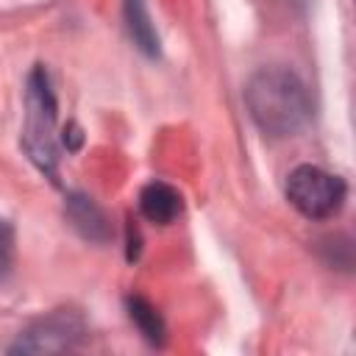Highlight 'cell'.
<instances>
[{"label": "cell", "mask_w": 356, "mask_h": 356, "mask_svg": "<svg viewBox=\"0 0 356 356\" xmlns=\"http://www.w3.org/2000/svg\"><path fill=\"white\" fill-rule=\"evenodd\" d=\"M345 195H348L345 181L314 164H300L286 178V200L309 220L334 217L342 209Z\"/></svg>", "instance_id": "3"}, {"label": "cell", "mask_w": 356, "mask_h": 356, "mask_svg": "<svg viewBox=\"0 0 356 356\" xmlns=\"http://www.w3.org/2000/svg\"><path fill=\"white\" fill-rule=\"evenodd\" d=\"M128 317L134 320V325L139 328V334H142L147 342H153V345H161V342H164V337H167L164 320H161L159 309H156L147 298L131 295V298H128Z\"/></svg>", "instance_id": "8"}, {"label": "cell", "mask_w": 356, "mask_h": 356, "mask_svg": "<svg viewBox=\"0 0 356 356\" xmlns=\"http://www.w3.org/2000/svg\"><path fill=\"white\" fill-rule=\"evenodd\" d=\"M14 250H17L14 225L0 217V281L6 275H11V270H14Z\"/></svg>", "instance_id": "9"}, {"label": "cell", "mask_w": 356, "mask_h": 356, "mask_svg": "<svg viewBox=\"0 0 356 356\" xmlns=\"http://www.w3.org/2000/svg\"><path fill=\"white\" fill-rule=\"evenodd\" d=\"M83 337V317L72 309H56L31 323L11 345V353H61L72 350Z\"/></svg>", "instance_id": "4"}, {"label": "cell", "mask_w": 356, "mask_h": 356, "mask_svg": "<svg viewBox=\"0 0 356 356\" xmlns=\"http://www.w3.org/2000/svg\"><path fill=\"white\" fill-rule=\"evenodd\" d=\"M245 103L259 131L275 139L298 134L312 117L306 83L284 67L259 70L245 86Z\"/></svg>", "instance_id": "1"}, {"label": "cell", "mask_w": 356, "mask_h": 356, "mask_svg": "<svg viewBox=\"0 0 356 356\" xmlns=\"http://www.w3.org/2000/svg\"><path fill=\"white\" fill-rule=\"evenodd\" d=\"M184 209V200H181V192L164 181H150L142 186L139 192V211L150 220V222H159V225H167L172 222Z\"/></svg>", "instance_id": "5"}, {"label": "cell", "mask_w": 356, "mask_h": 356, "mask_svg": "<svg viewBox=\"0 0 356 356\" xmlns=\"http://www.w3.org/2000/svg\"><path fill=\"white\" fill-rule=\"evenodd\" d=\"M22 147L31 156V161L56 178V95L50 86V78L44 67H36L28 78L25 92V131H22Z\"/></svg>", "instance_id": "2"}, {"label": "cell", "mask_w": 356, "mask_h": 356, "mask_svg": "<svg viewBox=\"0 0 356 356\" xmlns=\"http://www.w3.org/2000/svg\"><path fill=\"white\" fill-rule=\"evenodd\" d=\"M67 217L70 222L78 228V234L83 239H92V242H106L108 239V220L106 214L92 203V197H83V195H72L67 200Z\"/></svg>", "instance_id": "6"}, {"label": "cell", "mask_w": 356, "mask_h": 356, "mask_svg": "<svg viewBox=\"0 0 356 356\" xmlns=\"http://www.w3.org/2000/svg\"><path fill=\"white\" fill-rule=\"evenodd\" d=\"M125 22H128V33L134 44L145 56H159V33L150 22L145 0H125Z\"/></svg>", "instance_id": "7"}]
</instances>
